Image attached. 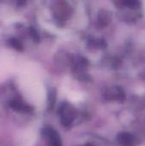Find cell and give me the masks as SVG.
I'll use <instances>...</instances> for the list:
<instances>
[{"label":"cell","mask_w":145,"mask_h":146,"mask_svg":"<svg viewBox=\"0 0 145 146\" xmlns=\"http://www.w3.org/2000/svg\"><path fill=\"white\" fill-rule=\"evenodd\" d=\"M62 112L63 113H62V118L63 123L65 125L70 124V122L73 119V111L72 110H69V109H65L62 110Z\"/></svg>","instance_id":"cell-2"},{"label":"cell","mask_w":145,"mask_h":146,"mask_svg":"<svg viewBox=\"0 0 145 146\" xmlns=\"http://www.w3.org/2000/svg\"><path fill=\"white\" fill-rule=\"evenodd\" d=\"M47 134L50 139V144L51 146H61V142H60V139L56 134V132H54L53 130L51 129H48V132H47Z\"/></svg>","instance_id":"cell-3"},{"label":"cell","mask_w":145,"mask_h":146,"mask_svg":"<svg viewBox=\"0 0 145 146\" xmlns=\"http://www.w3.org/2000/svg\"><path fill=\"white\" fill-rule=\"evenodd\" d=\"M136 140L134 136L130 134H122L120 137V142L123 146H135L137 144Z\"/></svg>","instance_id":"cell-1"},{"label":"cell","mask_w":145,"mask_h":146,"mask_svg":"<svg viewBox=\"0 0 145 146\" xmlns=\"http://www.w3.org/2000/svg\"><path fill=\"white\" fill-rule=\"evenodd\" d=\"M89 146H91V145H89Z\"/></svg>","instance_id":"cell-4"}]
</instances>
